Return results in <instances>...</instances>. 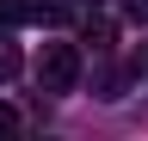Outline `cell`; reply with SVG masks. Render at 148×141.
Segmentation results:
<instances>
[{"instance_id":"1","label":"cell","mask_w":148,"mask_h":141,"mask_svg":"<svg viewBox=\"0 0 148 141\" xmlns=\"http://www.w3.org/2000/svg\"><path fill=\"white\" fill-rule=\"evenodd\" d=\"M74 80H80V49L74 43H43V55H37V86H43V92H74Z\"/></svg>"},{"instance_id":"2","label":"cell","mask_w":148,"mask_h":141,"mask_svg":"<svg viewBox=\"0 0 148 141\" xmlns=\"http://www.w3.org/2000/svg\"><path fill=\"white\" fill-rule=\"evenodd\" d=\"M0 25H31V0H0Z\"/></svg>"},{"instance_id":"3","label":"cell","mask_w":148,"mask_h":141,"mask_svg":"<svg viewBox=\"0 0 148 141\" xmlns=\"http://www.w3.org/2000/svg\"><path fill=\"white\" fill-rule=\"evenodd\" d=\"M12 74H18V43L0 31V80H12Z\"/></svg>"},{"instance_id":"4","label":"cell","mask_w":148,"mask_h":141,"mask_svg":"<svg viewBox=\"0 0 148 141\" xmlns=\"http://www.w3.org/2000/svg\"><path fill=\"white\" fill-rule=\"evenodd\" d=\"M86 43L92 49H111V25H86Z\"/></svg>"},{"instance_id":"5","label":"cell","mask_w":148,"mask_h":141,"mask_svg":"<svg viewBox=\"0 0 148 141\" xmlns=\"http://www.w3.org/2000/svg\"><path fill=\"white\" fill-rule=\"evenodd\" d=\"M123 12H130L136 25H148V0H123Z\"/></svg>"},{"instance_id":"6","label":"cell","mask_w":148,"mask_h":141,"mask_svg":"<svg viewBox=\"0 0 148 141\" xmlns=\"http://www.w3.org/2000/svg\"><path fill=\"white\" fill-rule=\"evenodd\" d=\"M12 129H18V117L6 111V104H0V135H12Z\"/></svg>"},{"instance_id":"7","label":"cell","mask_w":148,"mask_h":141,"mask_svg":"<svg viewBox=\"0 0 148 141\" xmlns=\"http://www.w3.org/2000/svg\"><path fill=\"white\" fill-rule=\"evenodd\" d=\"M136 74H148V43H142V49H136Z\"/></svg>"},{"instance_id":"8","label":"cell","mask_w":148,"mask_h":141,"mask_svg":"<svg viewBox=\"0 0 148 141\" xmlns=\"http://www.w3.org/2000/svg\"><path fill=\"white\" fill-rule=\"evenodd\" d=\"M80 6H86V0H80ZM92 6H99V0H92Z\"/></svg>"}]
</instances>
